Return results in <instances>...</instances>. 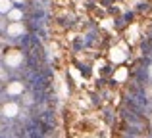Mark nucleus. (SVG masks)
<instances>
[{
	"label": "nucleus",
	"instance_id": "f257e3e1",
	"mask_svg": "<svg viewBox=\"0 0 152 138\" xmlns=\"http://www.w3.org/2000/svg\"><path fill=\"white\" fill-rule=\"evenodd\" d=\"M150 75H152V69H150Z\"/></svg>",
	"mask_w": 152,
	"mask_h": 138
}]
</instances>
